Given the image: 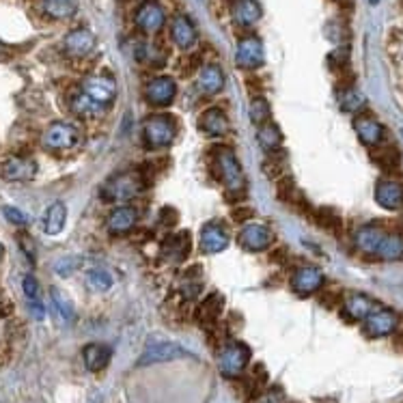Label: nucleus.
<instances>
[{
  "label": "nucleus",
  "mask_w": 403,
  "mask_h": 403,
  "mask_svg": "<svg viewBox=\"0 0 403 403\" xmlns=\"http://www.w3.org/2000/svg\"><path fill=\"white\" fill-rule=\"evenodd\" d=\"M261 7L257 0H235L233 3V20L239 26H253L261 20Z\"/></svg>",
  "instance_id": "26"
},
{
  "label": "nucleus",
  "mask_w": 403,
  "mask_h": 403,
  "mask_svg": "<svg viewBox=\"0 0 403 403\" xmlns=\"http://www.w3.org/2000/svg\"><path fill=\"white\" fill-rule=\"evenodd\" d=\"M200 291V276H198V267H192V272H188L181 280V294L186 298H196V294Z\"/></svg>",
  "instance_id": "39"
},
{
  "label": "nucleus",
  "mask_w": 403,
  "mask_h": 403,
  "mask_svg": "<svg viewBox=\"0 0 403 403\" xmlns=\"http://www.w3.org/2000/svg\"><path fill=\"white\" fill-rule=\"evenodd\" d=\"M5 54H7V50H5V46H3V44H0V59H3Z\"/></svg>",
  "instance_id": "47"
},
{
  "label": "nucleus",
  "mask_w": 403,
  "mask_h": 403,
  "mask_svg": "<svg viewBox=\"0 0 403 403\" xmlns=\"http://www.w3.org/2000/svg\"><path fill=\"white\" fill-rule=\"evenodd\" d=\"M177 95V85L175 80L169 78V76H160V78H153L151 83L145 87V97L151 106H157V108H164L169 104H173Z\"/></svg>",
  "instance_id": "7"
},
{
  "label": "nucleus",
  "mask_w": 403,
  "mask_h": 403,
  "mask_svg": "<svg viewBox=\"0 0 403 403\" xmlns=\"http://www.w3.org/2000/svg\"><path fill=\"white\" fill-rule=\"evenodd\" d=\"M373 311H375V302L365 294H351L343 304L345 317H349L354 321H365Z\"/></svg>",
  "instance_id": "22"
},
{
  "label": "nucleus",
  "mask_w": 403,
  "mask_h": 403,
  "mask_svg": "<svg viewBox=\"0 0 403 403\" xmlns=\"http://www.w3.org/2000/svg\"><path fill=\"white\" fill-rule=\"evenodd\" d=\"M216 167H218V175L222 179V184L227 186L229 192H244L246 188V177H244V171H241V164L237 155L227 149V147H220L218 153H216Z\"/></svg>",
  "instance_id": "1"
},
{
  "label": "nucleus",
  "mask_w": 403,
  "mask_h": 403,
  "mask_svg": "<svg viewBox=\"0 0 403 403\" xmlns=\"http://www.w3.org/2000/svg\"><path fill=\"white\" fill-rule=\"evenodd\" d=\"M0 259H3V244H0Z\"/></svg>",
  "instance_id": "48"
},
{
  "label": "nucleus",
  "mask_w": 403,
  "mask_h": 403,
  "mask_svg": "<svg viewBox=\"0 0 403 403\" xmlns=\"http://www.w3.org/2000/svg\"><path fill=\"white\" fill-rule=\"evenodd\" d=\"M375 3H378V0H371V5H375Z\"/></svg>",
  "instance_id": "49"
},
{
  "label": "nucleus",
  "mask_w": 403,
  "mask_h": 403,
  "mask_svg": "<svg viewBox=\"0 0 403 403\" xmlns=\"http://www.w3.org/2000/svg\"><path fill=\"white\" fill-rule=\"evenodd\" d=\"M399 317L390 308H375L367 319H365V335L371 339H382L388 337L397 330Z\"/></svg>",
  "instance_id": "6"
},
{
  "label": "nucleus",
  "mask_w": 403,
  "mask_h": 403,
  "mask_svg": "<svg viewBox=\"0 0 403 403\" xmlns=\"http://www.w3.org/2000/svg\"><path fill=\"white\" fill-rule=\"evenodd\" d=\"M143 132H145V140L151 149H162V147H169L173 140H175V134H177V126L175 121L167 114H155V116H149L143 126Z\"/></svg>",
  "instance_id": "3"
},
{
  "label": "nucleus",
  "mask_w": 403,
  "mask_h": 403,
  "mask_svg": "<svg viewBox=\"0 0 403 403\" xmlns=\"http://www.w3.org/2000/svg\"><path fill=\"white\" fill-rule=\"evenodd\" d=\"M65 220H67V207L65 203H61V200H56V203H52L44 216V231L48 235H59L65 227Z\"/></svg>",
  "instance_id": "31"
},
{
  "label": "nucleus",
  "mask_w": 403,
  "mask_h": 403,
  "mask_svg": "<svg viewBox=\"0 0 403 403\" xmlns=\"http://www.w3.org/2000/svg\"><path fill=\"white\" fill-rule=\"evenodd\" d=\"M18 241H20V246L24 248V253H26V257H28L30 261H35V246H32V241L28 239V235H24V233H20V237H18Z\"/></svg>",
  "instance_id": "44"
},
{
  "label": "nucleus",
  "mask_w": 403,
  "mask_h": 403,
  "mask_svg": "<svg viewBox=\"0 0 403 403\" xmlns=\"http://www.w3.org/2000/svg\"><path fill=\"white\" fill-rule=\"evenodd\" d=\"M42 7H44V13L54 20H67L76 13L73 0H44Z\"/></svg>",
  "instance_id": "32"
},
{
  "label": "nucleus",
  "mask_w": 403,
  "mask_h": 403,
  "mask_svg": "<svg viewBox=\"0 0 403 403\" xmlns=\"http://www.w3.org/2000/svg\"><path fill=\"white\" fill-rule=\"evenodd\" d=\"M136 222H138V212L130 205H121L110 212L106 227L114 235H124V233H130L136 227Z\"/></svg>",
  "instance_id": "19"
},
{
  "label": "nucleus",
  "mask_w": 403,
  "mask_h": 403,
  "mask_svg": "<svg viewBox=\"0 0 403 403\" xmlns=\"http://www.w3.org/2000/svg\"><path fill=\"white\" fill-rule=\"evenodd\" d=\"M3 214L7 216V220H11L13 224H28V216L16 207H3Z\"/></svg>",
  "instance_id": "42"
},
{
  "label": "nucleus",
  "mask_w": 403,
  "mask_h": 403,
  "mask_svg": "<svg viewBox=\"0 0 403 403\" xmlns=\"http://www.w3.org/2000/svg\"><path fill=\"white\" fill-rule=\"evenodd\" d=\"M235 61L239 67L244 69H257L263 65V44L257 37H244L237 44L235 50Z\"/></svg>",
  "instance_id": "14"
},
{
  "label": "nucleus",
  "mask_w": 403,
  "mask_h": 403,
  "mask_svg": "<svg viewBox=\"0 0 403 403\" xmlns=\"http://www.w3.org/2000/svg\"><path fill=\"white\" fill-rule=\"evenodd\" d=\"M239 244L251 253H261L272 244V231L265 224L251 222L239 231Z\"/></svg>",
  "instance_id": "13"
},
{
  "label": "nucleus",
  "mask_w": 403,
  "mask_h": 403,
  "mask_svg": "<svg viewBox=\"0 0 403 403\" xmlns=\"http://www.w3.org/2000/svg\"><path fill=\"white\" fill-rule=\"evenodd\" d=\"M354 130L360 138L362 145L367 147H380V143L384 140V128L380 121H375L373 116H356L354 121Z\"/></svg>",
  "instance_id": "17"
},
{
  "label": "nucleus",
  "mask_w": 403,
  "mask_h": 403,
  "mask_svg": "<svg viewBox=\"0 0 403 403\" xmlns=\"http://www.w3.org/2000/svg\"><path fill=\"white\" fill-rule=\"evenodd\" d=\"M373 160L382 167V169H397L399 164V153L395 151V147H375L373 149Z\"/></svg>",
  "instance_id": "37"
},
{
  "label": "nucleus",
  "mask_w": 403,
  "mask_h": 403,
  "mask_svg": "<svg viewBox=\"0 0 403 403\" xmlns=\"http://www.w3.org/2000/svg\"><path fill=\"white\" fill-rule=\"evenodd\" d=\"M222 304H224V298L220 294L207 296L196 308V319L200 321V324H212V321H216L218 315L222 313Z\"/></svg>",
  "instance_id": "29"
},
{
  "label": "nucleus",
  "mask_w": 403,
  "mask_h": 403,
  "mask_svg": "<svg viewBox=\"0 0 403 403\" xmlns=\"http://www.w3.org/2000/svg\"><path fill=\"white\" fill-rule=\"evenodd\" d=\"M324 285V274H321L317 267L313 265H306V267H300L296 270V274L291 276V287L298 296H311L315 291L321 289Z\"/></svg>",
  "instance_id": "16"
},
{
  "label": "nucleus",
  "mask_w": 403,
  "mask_h": 403,
  "mask_svg": "<svg viewBox=\"0 0 403 403\" xmlns=\"http://www.w3.org/2000/svg\"><path fill=\"white\" fill-rule=\"evenodd\" d=\"M190 253V237L188 233H177V235H169L162 244V255L164 259L173 261V263H179L188 257Z\"/></svg>",
  "instance_id": "25"
},
{
  "label": "nucleus",
  "mask_w": 403,
  "mask_h": 403,
  "mask_svg": "<svg viewBox=\"0 0 403 403\" xmlns=\"http://www.w3.org/2000/svg\"><path fill=\"white\" fill-rule=\"evenodd\" d=\"M69 106H71V110H73L78 116H87V119L97 116V114H102V112L106 110L104 106H100L95 100H91V97H89L87 93H83V91H78V93L71 95Z\"/></svg>",
  "instance_id": "30"
},
{
  "label": "nucleus",
  "mask_w": 403,
  "mask_h": 403,
  "mask_svg": "<svg viewBox=\"0 0 403 403\" xmlns=\"http://www.w3.org/2000/svg\"><path fill=\"white\" fill-rule=\"evenodd\" d=\"M63 48H65V54L71 59H85L95 48V35L89 28H76L65 37Z\"/></svg>",
  "instance_id": "12"
},
{
  "label": "nucleus",
  "mask_w": 403,
  "mask_h": 403,
  "mask_svg": "<svg viewBox=\"0 0 403 403\" xmlns=\"http://www.w3.org/2000/svg\"><path fill=\"white\" fill-rule=\"evenodd\" d=\"M145 188V179L140 175V171H128L121 173L114 179H110L104 188H102V196L106 200H130L134 196H138Z\"/></svg>",
  "instance_id": "2"
},
{
  "label": "nucleus",
  "mask_w": 403,
  "mask_h": 403,
  "mask_svg": "<svg viewBox=\"0 0 403 403\" xmlns=\"http://www.w3.org/2000/svg\"><path fill=\"white\" fill-rule=\"evenodd\" d=\"M7 304H9V302L5 300V296H3V294H0V315H3V313H5V311L9 308Z\"/></svg>",
  "instance_id": "46"
},
{
  "label": "nucleus",
  "mask_w": 403,
  "mask_h": 403,
  "mask_svg": "<svg viewBox=\"0 0 403 403\" xmlns=\"http://www.w3.org/2000/svg\"><path fill=\"white\" fill-rule=\"evenodd\" d=\"M28 308H30V313H32L35 319H44V317H46V306L42 304V300L28 302Z\"/></svg>",
  "instance_id": "45"
},
{
  "label": "nucleus",
  "mask_w": 403,
  "mask_h": 403,
  "mask_svg": "<svg viewBox=\"0 0 403 403\" xmlns=\"http://www.w3.org/2000/svg\"><path fill=\"white\" fill-rule=\"evenodd\" d=\"M339 104H341L343 112L356 114V112H360L362 108L367 106V100H365V95H362L360 91H356V89H345L341 93V97H339Z\"/></svg>",
  "instance_id": "34"
},
{
  "label": "nucleus",
  "mask_w": 403,
  "mask_h": 403,
  "mask_svg": "<svg viewBox=\"0 0 403 403\" xmlns=\"http://www.w3.org/2000/svg\"><path fill=\"white\" fill-rule=\"evenodd\" d=\"M386 237V231L382 227H375V224H367V227H360L354 235V244L360 253L365 255H375L382 239Z\"/></svg>",
  "instance_id": "20"
},
{
  "label": "nucleus",
  "mask_w": 403,
  "mask_h": 403,
  "mask_svg": "<svg viewBox=\"0 0 403 403\" xmlns=\"http://www.w3.org/2000/svg\"><path fill=\"white\" fill-rule=\"evenodd\" d=\"M317 216H319V224L324 227V229H328V231H332V233H337V231L341 229V218H339L332 210L324 207V210L317 212Z\"/></svg>",
  "instance_id": "40"
},
{
  "label": "nucleus",
  "mask_w": 403,
  "mask_h": 403,
  "mask_svg": "<svg viewBox=\"0 0 403 403\" xmlns=\"http://www.w3.org/2000/svg\"><path fill=\"white\" fill-rule=\"evenodd\" d=\"M83 360L89 371H102L110 362V347L102 343H91L83 349Z\"/></svg>",
  "instance_id": "27"
},
{
  "label": "nucleus",
  "mask_w": 403,
  "mask_h": 403,
  "mask_svg": "<svg viewBox=\"0 0 403 403\" xmlns=\"http://www.w3.org/2000/svg\"><path fill=\"white\" fill-rule=\"evenodd\" d=\"M196 85L205 95H216L224 89V73L218 65L210 63L205 67H200Z\"/></svg>",
  "instance_id": "21"
},
{
  "label": "nucleus",
  "mask_w": 403,
  "mask_h": 403,
  "mask_svg": "<svg viewBox=\"0 0 403 403\" xmlns=\"http://www.w3.org/2000/svg\"><path fill=\"white\" fill-rule=\"evenodd\" d=\"M267 119H270V104L263 97L253 100V104H251V121L253 124L261 128L263 124H267Z\"/></svg>",
  "instance_id": "38"
},
{
  "label": "nucleus",
  "mask_w": 403,
  "mask_h": 403,
  "mask_svg": "<svg viewBox=\"0 0 403 403\" xmlns=\"http://www.w3.org/2000/svg\"><path fill=\"white\" fill-rule=\"evenodd\" d=\"M87 287L91 291H108L112 287V276L106 270H89L87 272Z\"/></svg>",
  "instance_id": "36"
},
{
  "label": "nucleus",
  "mask_w": 403,
  "mask_h": 403,
  "mask_svg": "<svg viewBox=\"0 0 403 403\" xmlns=\"http://www.w3.org/2000/svg\"><path fill=\"white\" fill-rule=\"evenodd\" d=\"M171 37L181 50H190L196 44V28L186 16H177L171 24Z\"/></svg>",
  "instance_id": "23"
},
{
  "label": "nucleus",
  "mask_w": 403,
  "mask_h": 403,
  "mask_svg": "<svg viewBox=\"0 0 403 403\" xmlns=\"http://www.w3.org/2000/svg\"><path fill=\"white\" fill-rule=\"evenodd\" d=\"M80 91L87 93L91 100H95L104 108L108 104H112L116 97V85H114V80L108 76H89L83 83V89Z\"/></svg>",
  "instance_id": "8"
},
{
  "label": "nucleus",
  "mask_w": 403,
  "mask_h": 403,
  "mask_svg": "<svg viewBox=\"0 0 403 403\" xmlns=\"http://www.w3.org/2000/svg\"><path fill=\"white\" fill-rule=\"evenodd\" d=\"M184 356H190V354L184 347H179L177 343H171V341H167V343H153L138 358V367L157 365V362H171V360H177V358H184Z\"/></svg>",
  "instance_id": "10"
},
{
  "label": "nucleus",
  "mask_w": 403,
  "mask_h": 403,
  "mask_svg": "<svg viewBox=\"0 0 403 403\" xmlns=\"http://www.w3.org/2000/svg\"><path fill=\"white\" fill-rule=\"evenodd\" d=\"M248 362H251V349L244 343L235 341V343H229L222 347L218 365H220V373L224 378H237L248 367Z\"/></svg>",
  "instance_id": "4"
},
{
  "label": "nucleus",
  "mask_w": 403,
  "mask_h": 403,
  "mask_svg": "<svg viewBox=\"0 0 403 403\" xmlns=\"http://www.w3.org/2000/svg\"><path fill=\"white\" fill-rule=\"evenodd\" d=\"M257 140L259 145L265 149V151H276L280 147V143H283V134H280V130L272 124H263L257 132Z\"/></svg>",
  "instance_id": "33"
},
{
  "label": "nucleus",
  "mask_w": 403,
  "mask_h": 403,
  "mask_svg": "<svg viewBox=\"0 0 403 403\" xmlns=\"http://www.w3.org/2000/svg\"><path fill=\"white\" fill-rule=\"evenodd\" d=\"M198 128L207 136H224L229 132V119L222 110L210 108L207 112H203V116H200Z\"/></svg>",
  "instance_id": "24"
},
{
  "label": "nucleus",
  "mask_w": 403,
  "mask_h": 403,
  "mask_svg": "<svg viewBox=\"0 0 403 403\" xmlns=\"http://www.w3.org/2000/svg\"><path fill=\"white\" fill-rule=\"evenodd\" d=\"M375 257L382 259V261H399V259H403V235L386 233V237L382 239V244H380Z\"/></svg>",
  "instance_id": "28"
},
{
  "label": "nucleus",
  "mask_w": 403,
  "mask_h": 403,
  "mask_svg": "<svg viewBox=\"0 0 403 403\" xmlns=\"http://www.w3.org/2000/svg\"><path fill=\"white\" fill-rule=\"evenodd\" d=\"M80 143V130L67 121H56L44 132V147L50 151H67Z\"/></svg>",
  "instance_id": "5"
},
{
  "label": "nucleus",
  "mask_w": 403,
  "mask_h": 403,
  "mask_svg": "<svg viewBox=\"0 0 403 403\" xmlns=\"http://www.w3.org/2000/svg\"><path fill=\"white\" fill-rule=\"evenodd\" d=\"M22 289H24V296H26V300L28 302H35V300H39V283H37V278L35 276H24V280H22Z\"/></svg>",
  "instance_id": "41"
},
{
  "label": "nucleus",
  "mask_w": 403,
  "mask_h": 403,
  "mask_svg": "<svg viewBox=\"0 0 403 403\" xmlns=\"http://www.w3.org/2000/svg\"><path fill=\"white\" fill-rule=\"evenodd\" d=\"M50 298H52V304H54V308H56V313H59V317L63 319V321H67V324H71V321L76 319V311H73V306H71V302L56 289V287H52L50 289Z\"/></svg>",
  "instance_id": "35"
},
{
  "label": "nucleus",
  "mask_w": 403,
  "mask_h": 403,
  "mask_svg": "<svg viewBox=\"0 0 403 403\" xmlns=\"http://www.w3.org/2000/svg\"><path fill=\"white\" fill-rule=\"evenodd\" d=\"M76 265H78V259H63V261H59L56 263V274H61V276H67V274H71L73 270H76Z\"/></svg>",
  "instance_id": "43"
},
{
  "label": "nucleus",
  "mask_w": 403,
  "mask_h": 403,
  "mask_svg": "<svg viewBox=\"0 0 403 403\" xmlns=\"http://www.w3.org/2000/svg\"><path fill=\"white\" fill-rule=\"evenodd\" d=\"M229 246V233L220 222H207L200 229V251L205 255H218Z\"/></svg>",
  "instance_id": "15"
},
{
  "label": "nucleus",
  "mask_w": 403,
  "mask_h": 403,
  "mask_svg": "<svg viewBox=\"0 0 403 403\" xmlns=\"http://www.w3.org/2000/svg\"><path fill=\"white\" fill-rule=\"evenodd\" d=\"M0 175L9 181H30L37 175V164L24 155H9L0 162Z\"/></svg>",
  "instance_id": "9"
},
{
  "label": "nucleus",
  "mask_w": 403,
  "mask_h": 403,
  "mask_svg": "<svg viewBox=\"0 0 403 403\" xmlns=\"http://www.w3.org/2000/svg\"><path fill=\"white\" fill-rule=\"evenodd\" d=\"M167 22V16H164V9L160 7L157 3H145L140 5V9L136 11V26L143 30V32H157L160 28L164 26Z\"/></svg>",
  "instance_id": "18"
},
{
  "label": "nucleus",
  "mask_w": 403,
  "mask_h": 403,
  "mask_svg": "<svg viewBox=\"0 0 403 403\" xmlns=\"http://www.w3.org/2000/svg\"><path fill=\"white\" fill-rule=\"evenodd\" d=\"M375 200L382 210L388 212L403 210V184L397 179H380L375 186Z\"/></svg>",
  "instance_id": "11"
}]
</instances>
